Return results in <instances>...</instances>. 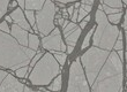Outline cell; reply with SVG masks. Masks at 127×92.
Listing matches in <instances>:
<instances>
[{
  "mask_svg": "<svg viewBox=\"0 0 127 92\" xmlns=\"http://www.w3.org/2000/svg\"><path fill=\"white\" fill-rule=\"evenodd\" d=\"M81 62L91 91H123V63L117 52L95 46L81 56Z\"/></svg>",
  "mask_w": 127,
  "mask_h": 92,
  "instance_id": "obj_1",
  "label": "cell"
},
{
  "mask_svg": "<svg viewBox=\"0 0 127 92\" xmlns=\"http://www.w3.org/2000/svg\"><path fill=\"white\" fill-rule=\"evenodd\" d=\"M35 52V49L20 44L13 35L9 36V32L0 30V67L10 70L26 67L30 65Z\"/></svg>",
  "mask_w": 127,
  "mask_h": 92,
  "instance_id": "obj_2",
  "label": "cell"
},
{
  "mask_svg": "<svg viewBox=\"0 0 127 92\" xmlns=\"http://www.w3.org/2000/svg\"><path fill=\"white\" fill-rule=\"evenodd\" d=\"M96 22L98 25L95 30L94 45L99 48L111 51L113 48L114 43L120 31L116 25L109 23V19L106 17L105 13L100 9L96 12Z\"/></svg>",
  "mask_w": 127,
  "mask_h": 92,
  "instance_id": "obj_3",
  "label": "cell"
},
{
  "mask_svg": "<svg viewBox=\"0 0 127 92\" xmlns=\"http://www.w3.org/2000/svg\"><path fill=\"white\" fill-rule=\"evenodd\" d=\"M60 67L57 59L51 53L42 55L39 61L32 69L29 79L33 85H47L50 84L53 77L59 74Z\"/></svg>",
  "mask_w": 127,
  "mask_h": 92,
  "instance_id": "obj_4",
  "label": "cell"
},
{
  "mask_svg": "<svg viewBox=\"0 0 127 92\" xmlns=\"http://www.w3.org/2000/svg\"><path fill=\"white\" fill-rule=\"evenodd\" d=\"M54 13H56V6L51 0H46L42 9L37 12V29L43 37L47 36L54 29Z\"/></svg>",
  "mask_w": 127,
  "mask_h": 92,
  "instance_id": "obj_5",
  "label": "cell"
},
{
  "mask_svg": "<svg viewBox=\"0 0 127 92\" xmlns=\"http://www.w3.org/2000/svg\"><path fill=\"white\" fill-rule=\"evenodd\" d=\"M68 92L75 91H90V86L88 85L86 74L83 72V68L81 66L80 59H76L72 65L69 69V78H68V86H67Z\"/></svg>",
  "mask_w": 127,
  "mask_h": 92,
  "instance_id": "obj_6",
  "label": "cell"
},
{
  "mask_svg": "<svg viewBox=\"0 0 127 92\" xmlns=\"http://www.w3.org/2000/svg\"><path fill=\"white\" fill-rule=\"evenodd\" d=\"M43 47L45 49H49L51 52L57 51V52H65L66 51V46L61 40L60 30L58 28H54L46 37H43L42 40Z\"/></svg>",
  "mask_w": 127,
  "mask_h": 92,
  "instance_id": "obj_7",
  "label": "cell"
},
{
  "mask_svg": "<svg viewBox=\"0 0 127 92\" xmlns=\"http://www.w3.org/2000/svg\"><path fill=\"white\" fill-rule=\"evenodd\" d=\"M7 91H13V92H21L24 91V85L20 83L16 78H14L12 75L6 76V78L2 81L1 85H0V92H7Z\"/></svg>",
  "mask_w": 127,
  "mask_h": 92,
  "instance_id": "obj_8",
  "label": "cell"
},
{
  "mask_svg": "<svg viewBox=\"0 0 127 92\" xmlns=\"http://www.w3.org/2000/svg\"><path fill=\"white\" fill-rule=\"evenodd\" d=\"M10 32L20 44H22L23 46L29 45V33L26 29L21 28L16 23H14L13 25L10 26Z\"/></svg>",
  "mask_w": 127,
  "mask_h": 92,
  "instance_id": "obj_9",
  "label": "cell"
},
{
  "mask_svg": "<svg viewBox=\"0 0 127 92\" xmlns=\"http://www.w3.org/2000/svg\"><path fill=\"white\" fill-rule=\"evenodd\" d=\"M10 16H12V19H13L14 22L16 23V24H19L21 28L26 29L27 31H30L31 30L30 25L28 24L27 20H26V17H24V15H23V13H22V10L21 9L16 8L15 10H13V13L10 14Z\"/></svg>",
  "mask_w": 127,
  "mask_h": 92,
  "instance_id": "obj_10",
  "label": "cell"
},
{
  "mask_svg": "<svg viewBox=\"0 0 127 92\" xmlns=\"http://www.w3.org/2000/svg\"><path fill=\"white\" fill-rule=\"evenodd\" d=\"M46 0H26V9L39 10L44 6Z\"/></svg>",
  "mask_w": 127,
  "mask_h": 92,
  "instance_id": "obj_11",
  "label": "cell"
},
{
  "mask_svg": "<svg viewBox=\"0 0 127 92\" xmlns=\"http://www.w3.org/2000/svg\"><path fill=\"white\" fill-rule=\"evenodd\" d=\"M81 35V28H76V29L74 30V31H72L70 33H68L66 37V42L68 45L70 46H75V44H76L77 39H79V36Z\"/></svg>",
  "mask_w": 127,
  "mask_h": 92,
  "instance_id": "obj_12",
  "label": "cell"
},
{
  "mask_svg": "<svg viewBox=\"0 0 127 92\" xmlns=\"http://www.w3.org/2000/svg\"><path fill=\"white\" fill-rule=\"evenodd\" d=\"M29 47L35 51H37L38 48V46H39V39H38V37L33 33V35H29Z\"/></svg>",
  "mask_w": 127,
  "mask_h": 92,
  "instance_id": "obj_13",
  "label": "cell"
},
{
  "mask_svg": "<svg viewBox=\"0 0 127 92\" xmlns=\"http://www.w3.org/2000/svg\"><path fill=\"white\" fill-rule=\"evenodd\" d=\"M49 90L51 91H60L61 90V76H58L57 78L53 81V83H51L49 86Z\"/></svg>",
  "mask_w": 127,
  "mask_h": 92,
  "instance_id": "obj_14",
  "label": "cell"
},
{
  "mask_svg": "<svg viewBox=\"0 0 127 92\" xmlns=\"http://www.w3.org/2000/svg\"><path fill=\"white\" fill-rule=\"evenodd\" d=\"M102 2L106 6L114 7V8H121L123 7V1L121 0H102Z\"/></svg>",
  "mask_w": 127,
  "mask_h": 92,
  "instance_id": "obj_15",
  "label": "cell"
},
{
  "mask_svg": "<svg viewBox=\"0 0 127 92\" xmlns=\"http://www.w3.org/2000/svg\"><path fill=\"white\" fill-rule=\"evenodd\" d=\"M53 55H54V58L57 59L58 62H59V65H61V66H63L64 63H65L67 55L64 52H57V51H53Z\"/></svg>",
  "mask_w": 127,
  "mask_h": 92,
  "instance_id": "obj_16",
  "label": "cell"
},
{
  "mask_svg": "<svg viewBox=\"0 0 127 92\" xmlns=\"http://www.w3.org/2000/svg\"><path fill=\"white\" fill-rule=\"evenodd\" d=\"M107 19H109V22L113 23V24H118L121 19V12L114 13V14H109V17H107Z\"/></svg>",
  "mask_w": 127,
  "mask_h": 92,
  "instance_id": "obj_17",
  "label": "cell"
},
{
  "mask_svg": "<svg viewBox=\"0 0 127 92\" xmlns=\"http://www.w3.org/2000/svg\"><path fill=\"white\" fill-rule=\"evenodd\" d=\"M26 16L28 17V20L30 22V24L32 25V28L35 29V32H37V25H35V14H33L32 10H27L26 12Z\"/></svg>",
  "mask_w": 127,
  "mask_h": 92,
  "instance_id": "obj_18",
  "label": "cell"
},
{
  "mask_svg": "<svg viewBox=\"0 0 127 92\" xmlns=\"http://www.w3.org/2000/svg\"><path fill=\"white\" fill-rule=\"evenodd\" d=\"M76 28H77V25L75 24V22H69L66 26H65V28H64V35L67 36L68 33H70L72 31H74Z\"/></svg>",
  "mask_w": 127,
  "mask_h": 92,
  "instance_id": "obj_19",
  "label": "cell"
},
{
  "mask_svg": "<svg viewBox=\"0 0 127 92\" xmlns=\"http://www.w3.org/2000/svg\"><path fill=\"white\" fill-rule=\"evenodd\" d=\"M8 2L9 0H0V19L5 15L7 12V7H8Z\"/></svg>",
  "mask_w": 127,
  "mask_h": 92,
  "instance_id": "obj_20",
  "label": "cell"
},
{
  "mask_svg": "<svg viewBox=\"0 0 127 92\" xmlns=\"http://www.w3.org/2000/svg\"><path fill=\"white\" fill-rule=\"evenodd\" d=\"M103 9H104V13L105 14H114V13H119V12H121V8H114V7L106 6V5H104L103 6Z\"/></svg>",
  "mask_w": 127,
  "mask_h": 92,
  "instance_id": "obj_21",
  "label": "cell"
},
{
  "mask_svg": "<svg viewBox=\"0 0 127 92\" xmlns=\"http://www.w3.org/2000/svg\"><path fill=\"white\" fill-rule=\"evenodd\" d=\"M123 35H121V32H119V35H118V40L114 43V46L113 48L116 49V51H119V49H123Z\"/></svg>",
  "mask_w": 127,
  "mask_h": 92,
  "instance_id": "obj_22",
  "label": "cell"
},
{
  "mask_svg": "<svg viewBox=\"0 0 127 92\" xmlns=\"http://www.w3.org/2000/svg\"><path fill=\"white\" fill-rule=\"evenodd\" d=\"M16 71V76L17 77H20V78H23V77H26V75H27V72H28V67H21V68L16 69L15 70Z\"/></svg>",
  "mask_w": 127,
  "mask_h": 92,
  "instance_id": "obj_23",
  "label": "cell"
},
{
  "mask_svg": "<svg viewBox=\"0 0 127 92\" xmlns=\"http://www.w3.org/2000/svg\"><path fill=\"white\" fill-rule=\"evenodd\" d=\"M93 32H94V29H90V31L87 33V36L84 38L83 44H82V48H87L88 46H89V42H90V37L93 36Z\"/></svg>",
  "mask_w": 127,
  "mask_h": 92,
  "instance_id": "obj_24",
  "label": "cell"
},
{
  "mask_svg": "<svg viewBox=\"0 0 127 92\" xmlns=\"http://www.w3.org/2000/svg\"><path fill=\"white\" fill-rule=\"evenodd\" d=\"M0 30L1 31H3V32H9L10 29L9 26H8V24H7V21H5V22L0 23Z\"/></svg>",
  "mask_w": 127,
  "mask_h": 92,
  "instance_id": "obj_25",
  "label": "cell"
},
{
  "mask_svg": "<svg viewBox=\"0 0 127 92\" xmlns=\"http://www.w3.org/2000/svg\"><path fill=\"white\" fill-rule=\"evenodd\" d=\"M87 14H88L87 10H84L83 8H81V9L79 10V16H77V20L81 22V20H82V19H84V17L87 16Z\"/></svg>",
  "mask_w": 127,
  "mask_h": 92,
  "instance_id": "obj_26",
  "label": "cell"
},
{
  "mask_svg": "<svg viewBox=\"0 0 127 92\" xmlns=\"http://www.w3.org/2000/svg\"><path fill=\"white\" fill-rule=\"evenodd\" d=\"M42 55H43L42 53H38V54H36V55L33 56L32 59H31V61H30V66H31V67H33V66H35V63L37 62V60H38V59H40V58H42Z\"/></svg>",
  "mask_w": 127,
  "mask_h": 92,
  "instance_id": "obj_27",
  "label": "cell"
},
{
  "mask_svg": "<svg viewBox=\"0 0 127 92\" xmlns=\"http://www.w3.org/2000/svg\"><path fill=\"white\" fill-rule=\"evenodd\" d=\"M8 75L6 71H3V70H0V85H1V83H2V81L5 78H6V76Z\"/></svg>",
  "mask_w": 127,
  "mask_h": 92,
  "instance_id": "obj_28",
  "label": "cell"
},
{
  "mask_svg": "<svg viewBox=\"0 0 127 92\" xmlns=\"http://www.w3.org/2000/svg\"><path fill=\"white\" fill-rule=\"evenodd\" d=\"M81 8H83L84 10H87L88 13H90L91 12V5H87V3H82V6Z\"/></svg>",
  "mask_w": 127,
  "mask_h": 92,
  "instance_id": "obj_29",
  "label": "cell"
},
{
  "mask_svg": "<svg viewBox=\"0 0 127 92\" xmlns=\"http://www.w3.org/2000/svg\"><path fill=\"white\" fill-rule=\"evenodd\" d=\"M17 3L20 5L21 8H24V7H26V0H17Z\"/></svg>",
  "mask_w": 127,
  "mask_h": 92,
  "instance_id": "obj_30",
  "label": "cell"
},
{
  "mask_svg": "<svg viewBox=\"0 0 127 92\" xmlns=\"http://www.w3.org/2000/svg\"><path fill=\"white\" fill-rule=\"evenodd\" d=\"M77 16H79V13H77V12H74L73 15H72V21H73V22L77 21Z\"/></svg>",
  "mask_w": 127,
  "mask_h": 92,
  "instance_id": "obj_31",
  "label": "cell"
},
{
  "mask_svg": "<svg viewBox=\"0 0 127 92\" xmlns=\"http://www.w3.org/2000/svg\"><path fill=\"white\" fill-rule=\"evenodd\" d=\"M95 0H82V3H87V5H93Z\"/></svg>",
  "mask_w": 127,
  "mask_h": 92,
  "instance_id": "obj_32",
  "label": "cell"
},
{
  "mask_svg": "<svg viewBox=\"0 0 127 92\" xmlns=\"http://www.w3.org/2000/svg\"><path fill=\"white\" fill-rule=\"evenodd\" d=\"M74 8H75V7H69V8H67V10H68V14H69V15H73V13H74Z\"/></svg>",
  "mask_w": 127,
  "mask_h": 92,
  "instance_id": "obj_33",
  "label": "cell"
},
{
  "mask_svg": "<svg viewBox=\"0 0 127 92\" xmlns=\"http://www.w3.org/2000/svg\"><path fill=\"white\" fill-rule=\"evenodd\" d=\"M124 28L127 30V12L125 14V21H124Z\"/></svg>",
  "mask_w": 127,
  "mask_h": 92,
  "instance_id": "obj_34",
  "label": "cell"
},
{
  "mask_svg": "<svg viewBox=\"0 0 127 92\" xmlns=\"http://www.w3.org/2000/svg\"><path fill=\"white\" fill-rule=\"evenodd\" d=\"M73 49H74V46L68 45V48H67V53H72V52H73Z\"/></svg>",
  "mask_w": 127,
  "mask_h": 92,
  "instance_id": "obj_35",
  "label": "cell"
},
{
  "mask_svg": "<svg viewBox=\"0 0 127 92\" xmlns=\"http://www.w3.org/2000/svg\"><path fill=\"white\" fill-rule=\"evenodd\" d=\"M59 2H63V3H66V2H70V1H76V0H57Z\"/></svg>",
  "mask_w": 127,
  "mask_h": 92,
  "instance_id": "obj_36",
  "label": "cell"
},
{
  "mask_svg": "<svg viewBox=\"0 0 127 92\" xmlns=\"http://www.w3.org/2000/svg\"><path fill=\"white\" fill-rule=\"evenodd\" d=\"M117 52H118V55L120 56V59H123V58H124V53H123V51L119 49V51H117Z\"/></svg>",
  "mask_w": 127,
  "mask_h": 92,
  "instance_id": "obj_37",
  "label": "cell"
},
{
  "mask_svg": "<svg viewBox=\"0 0 127 92\" xmlns=\"http://www.w3.org/2000/svg\"><path fill=\"white\" fill-rule=\"evenodd\" d=\"M86 24H87V21H82V22H81V28H84Z\"/></svg>",
  "mask_w": 127,
  "mask_h": 92,
  "instance_id": "obj_38",
  "label": "cell"
},
{
  "mask_svg": "<svg viewBox=\"0 0 127 92\" xmlns=\"http://www.w3.org/2000/svg\"><path fill=\"white\" fill-rule=\"evenodd\" d=\"M6 21H7V22H12V21H13V19H12V16H7L6 17Z\"/></svg>",
  "mask_w": 127,
  "mask_h": 92,
  "instance_id": "obj_39",
  "label": "cell"
},
{
  "mask_svg": "<svg viewBox=\"0 0 127 92\" xmlns=\"http://www.w3.org/2000/svg\"><path fill=\"white\" fill-rule=\"evenodd\" d=\"M24 91H30V92H31L32 90H31L30 88H28V86H24Z\"/></svg>",
  "mask_w": 127,
  "mask_h": 92,
  "instance_id": "obj_40",
  "label": "cell"
},
{
  "mask_svg": "<svg viewBox=\"0 0 127 92\" xmlns=\"http://www.w3.org/2000/svg\"><path fill=\"white\" fill-rule=\"evenodd\" d=\"M64 22H65L64 19H60V20H59V24H64Z\"/></svg>",
  "mask_w": 127,
  "mask_h": 92,
  "instance_id": "obj_41",
  "label": "cell"
},
{
  "mask_svg": "<svg viewBox=\"0 0 127 92\" xmlns=\"http://www.w3.org/2000/svg\"><path fill=\"white\" fill-rule=\"evenodd\" d=\"M84 19H86V21H87V22H88V21H89V20H90V16H88V15H87V16H86V17H84Z\"/></svg>",
  "mask_w": 127,
  "mask_h": 92,
  "instance_id": "obj_42",
  "label": "cell"
},
{
  "mask_svg": "<svg viewBox=\"0 0 127 92\" xmlns=\"http://www.w3.org/2000/svg\"><path fill=\"white\" fill-rule=\"evenodd\" d=\"M74 7H75V8H77V7H80V3H79V2H76V3H75V6H74Z\"/></svg>",
  "mask_w": 127,
  "mask_h": 92,
  "instance_id": "obj_43",
  "label": "cell"
},
{
  "mask_svg": "<svg viewBox=\"0 0 127 92\" xmlns=\"http://www.w3.org/2000/svg\"><path fill=\"white\" fill-rule=\"evenodd\" d=\"M12 6H13V7H15V6H16V1H14V2L12 3Z\"/></svg>",
  "mask_w": 127,
  "mask_h": 92,
  "instance_id": "obj_44",
  "label": "cell"
},
{
  "mask_svg": "<svg viewBox=\"0 0 127 92\" xmlns=\"http://www.w3.org/2000/svg\"><path fill=\"white\" fill-rule=\"evenodd\" d=\"M126 47H127V32H126Z\"/></svg>",
  "mask_w": 127,
  "mask_h": 92,
  "instance_id": "obj_45",
  "label": "cell"
},
{
  "mask_svg": "<svg viewBox=\"0 0 127 92\" xmlns=\"http://www.w3.org/2000/svg\"><path fill=\"white\" fill-rule=\"evenodd\" d=\"M124 2H125V3H126V5H127V0H124Z\"/></svg>",
  "mask_w": 127,
  "mask_h": 92,
  "instance_id": "obj_46",
  "label": "cell"
},
{
  "mask_svg": "<svg viewBox=\"0 0 127 92\" xmlns=\"http://www.w3.org/2000/svg\"><path fill=\"white\" fill-rule=\"evenodd\" d=\"M125 56H126V61H127V53H126V54H125Z\"/></svg>",
  "mask_w": 127,
  "mask_h": 92,
  "instance_id": "obj_47",
  "label": "cell"
},
{
  "mask_svg": "<svg viewBox=\"0 0 127 92\" xmlns=\"http://www.w3.org/2000/svg\"><path fill=\"white\" fill-rule=\"evenodd\" d=\"M126 31H127V30H126Z\"/></svg>",
  "mask_w": 127,
  "mask_h": 92,
  "instance_id": "obj_48",
  "label": "cell"
}]
</instances>
